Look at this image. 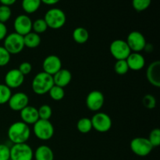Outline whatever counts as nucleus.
I'll return each instance as SVG.
<instances>
[{
    "label": "nucleus",
    "instance_id": "cd10ccee",
    "mask_svg": "<svg viewBox=\"0 0 160 160\" xmlns=\"http://www.w3.org/2000/svg\"><path fill=\"white\" fill-rule=\"evenodd\" d=\"M12 95V91L6 84H0V105L8 103Z\"/></svg>",
    "mask_w": 160,
    "mask_h": 160
},
{
    "label": "nucleus",
    "instance_id": "c85d7f7f",
    "mask_svg": "<svg viewBox=\"0 0 160 160\" xmlns=\"http://www.w3.org/2000/svg\"><path fill=\"white\" fill-rule=\"evenodd\" d=\"M114 70L118 75H125L129 71L128 62L126 59H121V60H117L115 65H114Z\"/></svg>",
    "mask_w": 160,
    "mask_h": 160
},
{
    "label": "nucleus",
    "instance_id": "f704fd0d",
    "mask_svg": "<svg viewBox=\"0 0 160 160\" xmlns=\"http://www.w3.org/2000/svg\"><path fill=\"white\" fill-rule=\"evenodd\" d=\"M10 159V148L4 144H0V160Z\"/></svg>",
    "mask_w": 160,
    "mask_h": 160
},
{
    "label": "nucleus",
    "instance_id": "7c9ffc66",
    "mask_svg": "<svg viewBox=\"0 0 160 160\" xmlns=\"http://www.w3.org/2000/svg\"><path fill=\"white\" fill-rule=\"evenodd\" d=\"M148 140L152 145L153 148L159 146L160 145V130L159 128H154L150 132Z\"/></svg>",
    "mask_w": 160,
    "mask_h": 160
},
{
    "label": "nucleus",
    "instance_id": "ea45409f",
    "mask_svg": "<svg viewBox=\"0 0 160 160\" xmlns=\"http://www.w3.org/2000/svg\"><path fill=\"white\" fill-rule=\"evenodd\" d=\"M0 84H1V82H0Z\"/></svg>",
    "mask_w": 160,
    "mask_h": 160
},
{
    "label": "nucleus",
    "instance_id": "412c9836",
    "mask_svg": "<svg viewBox=\"0 0 160 160\" xmlns=\"http://www.w3.org/2000/svg\"><path fill=\"white\" fill-rule=\"evenodd\" d=\"M72 37L76 43L82 45V44L86 43L88 40L89 33L86 28H83V27H78L73 30Z\"/></svg>",
    "mask_w": 160,
    "mask_h": 160
},
{
    "label": "nucleus",
    "instance_id": "58836bf2",
    "mask_svg": "<svg viewBox=\"0 0 160 160\" xmlns=\"http://www.w3.org/2000/svg\"><path fill=\"white\" fill-rule=\"evenodd\" d=\"M60 0H41L42 3H44L48 6H53V5L57 4Z\"/></svg>",
    "mask_w": 160,
    "mask_h": 160
},
{
    "label": "nucleus",
    "instance_id": "4468645a",
    "mask_svg": "<svg viewBox=\"0 0 160 160\" xmlns=\"http://www.w3.org/2000/svg\"><path fill=\"white\" fill-rule=\"evenodd\" d=\"M43 72L53 76L62 69V61L60 58L56 55L48 56L42 62Z\"/></svg>",
    "mask_w": 160,
    "mask_h": 160
},
{
    "label": "nucleus",
    "instance_id": "ddd939ff",
    "mask_svg": "<svg viewBox=\"0 0 160 160\" xmlns=\"http://www.w3.org/2000/svg\"><path fill=\"white\" fill-rule=\"evenodd\" d=\"M8 105L12 111L20 112L29 105V97L26 93L21 92L12 94Z\"/></svg>",
    "mask_w": 160,
    "mask_h": 160
},
{
    "label": "nucleus",
    "instance_id": "7ed1b4c3",
    "mask_svg": "<svg viewBox=\"0 0 160 160\" xmlns=\"http://www.w3.org/2000/svg\"><path fill=\"white\" fill-rule=\"evenodd\" d=\"M48 28L51 29L57 30L62 28L67 21L66 14L62 9L59 8H52L45 12L44 17Z\"/></svg>",
    "mask_w": 160,
    "mask_h": 160
},
{
    "label": "nucleus",
    "instance_id": "6ab92c4d",
    "mask_svg": "<svg viewBox=\"0 0 160 160\" xmlns=\"http://www.w3.org/2000/svg\"><path fill=\"white\" fill-rule=\"evenodd\" d=\"M55 85L61 88H65L68 85L72 80V74L70 70L67 69H61L52 76Z\"/></svg>",
    "mask_w": 160,
    "mask_h": 160
},
{
    "label": "nucleus",
    "instance_id": "1a4fd4ad",
    "mask_svg": "<svg viewBox=\"0 0 160 160\" xmlns=\"http://www.w3.org/2000/svg\"><path fill=\"white\" fill-rule=\"evenodd\" d=\"M111 55L117 60L126 59L131 54V51L126 41L122 39H116L109 46Z\"/></svg>",
    "mask_w": 160,
    "mask_h": 160
},
{
    "label": "nucleus",
    "instance_id": "bb28decb",
    "mask_svg": "<svg viewBox=\"0 0 160 160\" xmlns=\"http://www.w3.org/2000/svg\"><path fill=\"white\" fill-rule=\"evenodd\" d=\"M38 117L40 120H49L52 115V109L51 106L47 104L41 106L38 109Z\"/></svg>",
    "mask_w": 160,
    "mask_h": 160
},
{
    "label": "nucleus",
    "instance_id": "39448f33",
    "mask_svg": "<svg viewBox=\"0 0 160 160\" xmlns=\"http://www.w3.org/2000/svg\"><path fill=\"white\" fill-rule=\"evenodd\" d=\"M3 47L10 55L19 54L25 48L23 37L15 32L7 34L4 38Z\"/></svg>",
    "mask_w": 160,
    "mask_h": 160
},
{
    "label": "nucleus",
    "instance_id": "4c0bfd02",
    "mask_svg": "<svg viewBox=\"0 0 160 160\" xmlns=\"http://www.w3.org/2000/svg\"><path fill=\"white\" fill-rule=\"evenodd\" d=\"M17 2V0H0V3L2 6H11Z\"/></svg>",
    "mask_w": 160,
    "mask_h": 160
},
{
    "label": "nucleus",
    "instance_id": "a878e982",
    "mask_svg": "<svg viewBox=\"0 0 160 160\" xmlns=\"http://www.w3.org/2000/svg\"><path fill=\"white\" fill-rule=\"evenodd\" d=\"M48 28L47 23H45L44 19H37L34 22H32V31L36 34H43L47 31Z\"/></svg>",
    "mask_w": 160,
    "mask_h": 160
},
{
    "label": "nucleus",
    "instance_id": "e433bc0d",
    "mask_svg": "<svg viewBox=\"0 0 160 160\" xmlns=\"http://www.w3.org/2000/svg\"><path fill=\"white\" fill-rule=\"evenodd\" d=\"M6 35H7V28L5 23L0 22V41L4 40Z\"/></svg>",
    "mask_w": 160,
    "mask_h": 160
},
{
    "label": "nucleus",
    "instance_id": "2eb2a0df",
    "mask_svg": "<svg viewBox=\"0 0 160 160\" xmlns=\"http://www.w3.org/2000/svg\"><path fill=\"white\" fill-rule=\"evenodd\" d=\"M5 84L10 89H15L20 87L24 82V76L18 69H12L6 73Z\"/></svg>",
    "mask_w": 160,
    "mask_h": 160
},
{
    "label": "nucleus",
    "instance_id": "0eeeda50",
    "mask_svg": "<svg viewBox=\"0 0 160 160\" xmlns=\"http://www.w3.org/2000/svg\"><path fill=\"white\" fill-rule=\"evenodd\" d=\"M34 152L27 143L15 144L10 148L9 160H33Z\"/></svg>",
    "mask_w": 160,
    "mask_h": 160
},
{
    "label": "nucleus",
    "instance_id": "aec40b11",
    "mask_svg": "<svg viewBox=\"0 0 160 160\" xmlns=\"http://www.w3.org/2000/svg\"><path fill=\"white\" fill-rule=\"evenodd\" d=\"M34 158L35 160H54V152L49 146L42 145L36 148Z\"/></svg>",
    "mask_w": 160,
    "mask_h": 160
},
{
    "label": "nucleus",
    "instance_id": "f03ea898",
    "mask_svg": "<svg viewBox=\"0 0 160 160\" xmlns=\"http://www.w3.org/2000/svg\"><path fill=\"white\" fill-rule=\"evenodd\" d=\"M53 85L54 82L52 76L43 71L38 73L31 82L32 91L38 95H44L47 94Z\"/></svg>",
    "mask_w": 160,
    "mask_h": 160
},
{
    "label": "nucleus",
    "instance_id": "c756f323",
    "mask_svg": "<svg viewBox=\"0 0 160 160\" xmlns=\"http://www.w3.org/2000/svg\"><path fill=\"white\" fill-rule=\"evenodd\" d=\"M152 0H132V6L138 12H142L150 6Z\"/></svg>",
    "mask_w": 160,
    "mask_h": 160
},
{
    "label": "nucleus",
    "instance_id": "72a5a7b5",
    "mask_svg": "<svg viewBox=\"0 0 160 160\" xmlns=\"http://www.w3.org/2000/svg\"><path fill=\"white\" fill-rule=\"evenodd\" d=\"M11 55L3 46H0V67H5L10 62Z\"/></svg>",
    "mask_w": 160,
    "mask_h": 160
},
{
    "label": "nucleus",
    "instance_id": "20e7f679",
    "mask_svg": "<svg viewBox=\"0 0 160 160\" xmlns=\"http://www.w3.org/2000/svg\"><path fill=\"white\" fill-rule=\"evenodd\" d=\"M33 132L37 138L42 141L50 140L54 135L55 129L50 120L39 119L33 125Z\"/></svg>",
    "mask_w": 160,
    "mask_h": 160
},
{
    "label": "nucleus",
    "instance_id": "f3484780",
    "mask_svg": "<svg viewBox=\"0 0 160 160\" xmlns=\"http://www.w3.org/2000/svg\"><path fill=\"white\" fill-rule=\"evenodd\" d=\"M20 117L21 121L28 125H34L39 120L38 109L29 105L20 111Z\"/></svg>",
    "mask_w": 160,
    "mask_h": 160
},
{
    "label": "nucleus",
    "instance_id": "f8f14e48",
    "mask_svg": "<svg viewBox=\"0 0 160 160\" xmlns=\"http://www.w3.org/2000/svg\"><path fill=\"white\" fill-rule=\"evenodd\" d=\"M13 28L15 33L21 36H24L32 31V20L25 14L17 16L13 22Z\"/></svg>",
    "mask_w": 160,
    "mask_h": 160
},
{
    "label": "nucleus",
    "instance_id": "c9c22d12",
    "mask_svg": "<svg viewBox=\"0 0 160 160\" xmlns=\"http://www.w3.org/2000/svg\"><path fill=\"white\" fill-rule=\"evenodd\" d=\"M18 70L25 77L26 75H28L29 73H31V70H32V66H31V64L30 62H23L20 64Z\"/></svg>",
    "mask_w": 160,
    "mask_h": 160
},
{
    "label": "nucleus",
    "instance_id": "6e6552de",
    "mask_svg": "<svg viewBox=\"0 0 160 160\" xmlns=\"http://www.w3.org/2000/svg\"><path fill=\"white\" fill-rule=\"evenodd\" d=\"M92 129L99 133L108 132L112 125V119L108 114L102 112H97L91 119Z\"/></svg>",
    "mask_w": 160,
    "mask_h": 160
},
{
    "label": "nucleus",
    "instance_id": "9b49d317",
    "mask_svg": "<svg viewBox=\"0 0 160 160\" xmlns=\"http://www.w3.org/2000/svg\"><path fill=\"white\" fill-rule=\"evenodd\" d=\"M86 106L92 112H98L105 103V97L102 92L94 90L89 92L86 98Z\"/></svg>",
    "mask_w": 160,
    "mask_h": 160
},
{
    "label": "nucleus",
    "instance_id": "b1692460",
    "mask_svg": "<svg viewBox=\"0 0 160 160\" xmlns=\"http://www.w3.org/2000/svg\"><path fill=\"white\" fill-rule=\"evenodd\" d=\"M77 129L81 134H88L92 130V120L88 117H82L77 123Z\"/></svg>",
    "mask_w": 160,
    "mask_h": 160
},
{
    "label": "nucleus",
    "instance_id": "f257e3e1",
    "mask_svg": "<svg viewBox=\"0 0 160 160\" xmlns=\"http://www.w3.org/2000/svg\"><path fill=\"white\" fill-rule=\"evenodd\" d=\"M9 140L13 145L27 143L31 137V129L29 125L22 121H17L9 126L7 131Z\"/></svg>",
    "mask_w": 160,
    "mask_h": 160
},
{
    "label": "nucleus",
    "instance_id": "dca6fc26",
    "mask_svg": "<svg viewBox=\"0 0 160 160\" xmlns=\"http://www.w3.org/2000/svg\"><path fill=\"white\" fill-rule=\"evenodd\" d=\"M146 78L156 88L160 87V61L156 60L149 64L146 70Z\"/></svg>",
    "mask_w": 160,
    "mask_h": 160
},
{
    "label": "nucleus",
    "instance_id": "2f4dec72",
    "mask_svg": "<svg viewBox=\"0 0 160 160\" xmlns=\"http://www.w3.org/2000/svg\"><path fill=\"white\" fill-rule=\"evenodd\" d=\"M142 104L146 109H152L156 106V98L151 94H147L142 98Z\"/></svg>",
    "mask_w": 160,
    "mask_h": 160
},
{
    "label": "nucleus",
    "instance_id": "a211bd4d",
    "mask_svg": "<svg viewBox=\"0 0 160 160\" xmlns=\"http://www.w3.org/2000/svg\"><path fill=\"white\" fill-rule=\"evenodd\" d=\"M129 70L133 71H139L145 66V59L140 52H131L126 59Z\"/></svg>",
    "mask_w": 160,
    "mask_h": 160
},
{
    "label": "nucleus",
    "instance_id": "9d476101",
    "mask_svg": "<svg viewBox=\"0 0 160 160\" xmlns=\"http://www.w3.org/2000/svg\"><path fill=\"white\" fill-rule=\"evenodd\" d=\"M128 43L131 52H141L145 48L147 45L146 39L143 34L138 31H133L129 33L127 38Z\"/></svg>",
    "mask_w": 160,
    "mask_h": 160
},
{
    "label": "nucleus",
    "instance_id": "393cba45",
    "mask_svg": "<svg viewBox=\"0 0 160 160\" xmlns=\"http://www.w3.org/2000/svg\"><path fill=\"white\" fill-rule=\"evenodd\" d=\"M48 93L50 98L56 102L61 101L65 97V91H64L63 88L59 87V86L55 85V84L50 88Z\"/></svg>",
    "mask_w": 160,
    "mask_h": 160
},
{
    "label": "nucleus",
    "instance_id": "4be33fe9",
    "mask_svg": "<svg viewBox=\"0 0 160 160\" xmlns=\"http://www.w3.org/2000/svg\"><path fill=\"white\" fill-rule=\"evenodd\" d=\"M23 43L24 46L29 48H35L38 46H39L42 42V39L39 34L36 33L31 32L28 33L26 35L23 36Z\"/></svg>",
    "mask_w": 160,
    "mask_h": 160
},
{
    "label": "nucleus",
    "instance_id": "5701e85b",
    "mask_svg": "<svg viewBox=\"0 0 160 160\" xmlns=\"http://www.w3.org/2000/svg\"><path fill=\"white\" fill-rule=\"evenodd\" d=\"M42 2L41 0H22V8L28 14L37 12L40 8Z\"/></svg>",
    "mask_w": 160,
    "mask_h": 160
},
{
    "label": "nucleus",
    "instance_id": "423d86ee",
    "mask_svg": "<svg viewBox=\"0 0 160 160\" xmlns=\"http://www.w3.org/2000/svg\"><path fill=\"white\" fill-rule=\"evenodd\" d=\"M130 147L132 152L140 157L148 156L154 148L148 138L143 137H137L133 138L130 143Z\"/></svg>",
    "mask_w": 160,
    "mask_h": 160
},
{
    "label": "nucleus",
    "instance_id": "473e14b6",
    "mask_svg": "<svg viewBox=\"0 0 160 160\" xmlns=\"http://www.w3.org/2000/svg\"><path fill=\"white\" fill-rule=\"evenodd\" d=\"M12 15V10L9 6H0V22L5 23L10 19Z\"/></svg>",
    "mask_w": 160,
    "mask_h": 160
}]
</instances>
